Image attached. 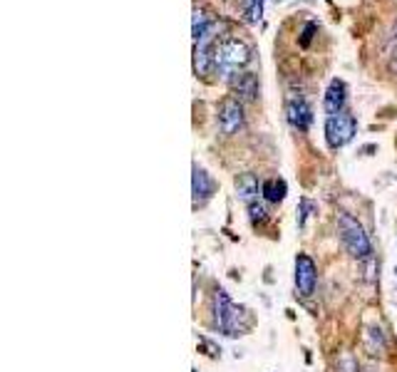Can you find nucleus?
<instances>
[{"label":"nucleus","mask_w":397,"mask_h":372,"mask_svg":"<svg viewBox=\"0 0 397 372\" xmlns=\"http://www.w3.org/2000/svg\"><path fill=\"white\" fill-rule=\"evenodd\" d=\"M214 322L223 335L229 338H238V335H246L251 328V318H248V310L236 305L229 298V293L218 288L216 296H214Z\"/></svg>","instance_id":"1"},{"label":"nucleus","mask_w":397,"mask_h":372,"mask_svg":"<svg viewBox=\"0 0 397 372\" xmlns=\"http://www.w3.org/2000/svg\"><path fill=\"white\" fill-rule=\"evenodd\" d=\"M248 62H251V48L241 37H223L221 43H216L214 70H218L223 77H236L238 70L246 68Z\"/></svg>","instance_id":"2"},{"label":"nucleus","mask_w":397,"mask_h":372,"mask_svg":"<svg viewBox=\"0 0 397 372\" xmlns=\"http://www.w3.org/2000/svg\"><path fill=\"white\" fill-rule=\"evenodd\" d=\"M338 229H340V238L343 246L347 248V254L358 260L370 258L372 248H370V238H367L365 229L358 223V218H353L350 214H338Z\"/></svg>","instance_id":"3"},{"label":"nucleus","mask_w":397,"mask_h":372,"mask_svg":"<svg viewBox=\"0 0 397 372\" xmlns=\"http://www.w3.org/2000/svg\"><path fill=\"white\" fill-rule=\"evenodd\" d=\"M355 132H358V119L347 112L325 119V142L330 149H343L355 136Z\"/></svg>","instance_id":"4"},{"label":"nucleus","mask_w":397,"mask_h":372,"mask_svg":"<svg viewBox=\"0 0 397 372\" xmlns=\"http://www.w3.org/2000/svg\"><path fill=\"white\" fill-rule=\"evenodd\" d=\"M216 119H218V127H221L223 134L234 136L236 132L243 127V105L241 99L236 97H223L221 105H218V112H216Z\"/></svg>","instance_id":"5"},{"label":"nucleus","mask_w":397,"mask_h":372,"mask_svg":"<svg viewBox=\"0 0 397 372\" xmlns=\"http://www.w3.org/2000/svg\"><path fill=\"white\" fill-rule=\"evenodd\" d=\"M316 278H318V271H316V263L313 258L305 254H298L296 256V285H298V293L308 298L310 293L316 291Z\"/></svg>","instance_id":"6"},{"label":"nucleus","mask_w":397,"mask_h":372,"mask_svg":"<svg viewBox=\"0 0 397 372\" xmlns=\"http://www.w3.org/2000/svg\"><path fill=\"white\" fill-rule=\"evenodd\" d=\"M285 117H288V124H291L293 130L298 132H305L313 122V110L305 99H288V105H285Z\"/></svg>","instance_id":"7"},{"label":"nucleus","mask_w":397,"mask_h":372,"mask_svg":"<svg viewBox=\"0 0 397 372\" xmlns=\"http://www.w3.org/2000/svg\"><path fill=\"white\" fill-rule=\"evenodd\" d=\"M192 194H194V206H204L214 194V179L204 172L201 167L194 164V176H192Z\"/></svg>","instance_id":"8"},{"label":"nucleus","mask_w":397,"mask_h":372,"mask_svg":"<svg viewBox=\"0 0 397 372\" xmlns=\"http://www.w3.org/2000/svg\"><path fill=\"white\" fill-rule=\"evenodd\" d=\"M345 99H347V87L343 80H333L325 90V97H323V107L328 112L330 117L333 114H340L343 107H345Z\"/></svg>","instance_id":"9"},{"label":"nucleus","mask_w":397,"mask_h":372,"mask_svg":"<svg viewBox=\"0 0 397 372\" xmlns=\"http://www.w3.org/2000/svg\"><path fill=\"white\" fill-rule=\"evenodd\" d=\"M231 87L238 97L248 99V102H254L258 97V77L254 72H238L236 77H231Z\"/></svg>","instance_id":"10"},{"label":"nucleus","mask_w":397,"mask_h":372,"mask_svg":"<svg viewBox=\"0 0 397 372\" xmlns=\"http://www.w3.org/2000/svg\"><path fill=\"white\" fill-rule=\"evenodd\" d=\"M234 189L241 201L251 204V201H256V196H258L261 186H258V179H256V174H238L234 181Z\"/></svg>","instance_id":"11"},{"label":"nucleus","mask_w":397,"mask_h":372,"mask_svg":"<svg viewBox=\"0 0 397 372\" xmlns=\"http://www.w3.org/2000/svg\"><path fill=\"white\" fill-rule=\"evenodd\" d=\"M261 194H263V198H266L268 204H281L285 198V194H288V184L283 179H278V176H271V179H266L261 184Z\"/></svg>","instance_id":"12"},{"label":"nucleus","mask_w":397,"mask_h":372,"mask_svg":"<svg viewBox=\"0 0 397 372\" xmlns=\"http://www.w3.org/2000/svg\"><path fill=\"white\" fill-rule=\"evenodd\" d=\"M211 23H214V20H211V15L206 12V8L194 6V23H192V35H194V40H196V37L201 35V32H204Z\"/></svg>","instance_id":"13"},{"label":"nucleus","mask_w":397,"mask_h":372,"mask_svg":"<svg viewBox=\"0 0 397 372\" xmlns=\"http://www.w3.org/2000/svg\"><path fill=\"white\" fill-rule=\"evenodd\" d=\"M243 15L251 25L258 23L263 15V0H243Z\"/></svg>","instance_id":"14"},{"label":"nucleus","mask_w":397,"mask_h":372,"mask_svg":"<svg viewBox=\"0 0 397 372\" xmlns=\"http://www.w3.org/2000/svg\"><path fill=\"white\" fill-rule=\"evenodd\" d=\"M248 216H251V223H263L268 218V209L266 204H261V201H251L248 204Z\"/></svg>","instance_id":"15"},{"label":"nucleus","mask_w":397,"mask_h":372,"mask_svg":"<svg viewBox=\"0 0 397 372\" xmlns=\"http://www.w3.org/2000/svg\"><path fill=\"white\" fill-rule=\"evenodd\" d=\"M313 209H316V204H313V201H308V198H301V211H298V226H301V229L305 226V218H308V214Z\"/></svg>","instance_id":"16"},{"label":"nucleus","mask_w":397,"mask_h":372,"mask_svg":"<svg viewBox=\"0 0 397 372\" xmlns=\"http://www.w3.org/2000/svg\"><path fill=\"white\" fill-rule=\"evenodd\" d=\"M338 372H358V362L353 360V355H343L340 360H338Z\"/></svg>","instance_id":"17"},{"label":"nucleus","mask_w":397,"mask_h":372,"mask_svg":"<svg viewBox=\"0 0 397 372\" xmlns=\"http://www.w3.org/2000/svg\"><path fill=\"white\" fill-rule=\"evenodd\" d=\"M318 30V25L316 23H308L305 25V30H303V37H301V45H308L310 43V37H313V32Z\"/></svg>","instance_id":"18"},{"label":"nucleus","mask_w":397,"mask_h":372,"mask_svg":"<svg viewBox=\"0 0 397 372\" xmlns=\"http://www.w3.org/2000/svg\"><path fill=\"white\" fill-rule=\"evenodd\" d=\"M198 345L204 347V350H209V355H211V358H216V355H221V350H218L216 345H211V342L206 340V338H201V340H198Z\"/></svg>","instance_id":"19"}]
</instances>
